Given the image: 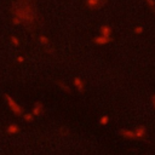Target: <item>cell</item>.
Listing matches in <instances>:
<instances>
[{
	"label": "cell",
	"instance_id": "3957f363",
	"mask_svg": "<svg viewBox=\"0 0 155 155\" xmlns=\"http://www.w3.org/2000/svg\"><path fill=\"white\" fill-rule=\"evenodd\" d=\"M105 4H107V0H84V5L91 11L101 10Z\"/></svg>",
	"mask_w": 155,
	"mask_h": 155
},
{
	"label": "cell",
	"instance_id": "ffe728a7",
	"mask_svg": "<svg viewBox=\"0 0 155 155\" xmlns=\"http://www.w3.org/2000/svg\"><path fill=\"white\" fill-rule=\"evenodd\" d=\"M17 61H18V62H23V57H18Z\"/></svg>",
	"mask_w": 155,
	"mask_h": 155
},
{
	"label": "cell",
	"instance_id": "9c48e42d",
	"mask_svg": "<svg viewBox=\"0 0 155 155\" xmlns=\"http://www.w3.org/2000/svg\"><path fill=\"white\" fill-rule=\"evenodd\" d=\"M110 34H111V28L109 25H102L101 27V35L110 38Z\"/></svg>",
	"mask_w": 155,
	"mask_h": 155
},
{
	"label": "cell",
	"instance_id": "5b68a950",
	"mask_svg": "<svg viewBox=\"0 0 155 155\" xmlns=\"http://www.w3.org/2000/svg\"><path fill=\"white\" fill-rule=\"evenodd\" d=\"M44 113V105L41 103H35L34 107H33V110H31V114L33 116H40L41 114Z\"/></svg>",
	"mask_w": 155,
	"mask_h": 155
},
{
	"label": "cell",
	"instance_id": "277c9868",
	"mask_svg": "<svg viewBox=\"0 0 155 155\" xmlns=\"http://www.w3.org/2000/svg\"><path fill=\"white\" fill-rule=\"evenodd\" d=\"M133 132H134V134H136V139H143V138H145V136H147V128H145V126H143V125L137 126V127L133 130Z\"/></svg>",
	"mask_w": 155,
	"mask_h": 155
},
{
	"label": "cell",
	"instance_id": "7c38bea8",
	"mask_svg": "<svg viewBox=\"0 0 155 155\" xmlns=\"http://www.w3.org/2000/svg\"><path fill=\"white\" fill-rule=\"evenodd\" d=\"M39 41H40L41 45H48V42H50L48 38H47V36H44V35L39 36Z\"/></svg>",
	"mask_w": 155,
	"mask_h": 155
},
{
	"label": "cell",
	"instance_id": "30bf717a",
	"mask_svg": "<svg viewBox=\"0 0 155 155\" xmlns=\"http://www.w3.org/2000/svg\"><path fill=\"white\" fill-rule=\"evenodd\" d=\"M74 86H75L80 92L84 91V81L81 80V78H75V79H74Z\"/></svg>",
	"mask_w": 155,
	"mask_h": 155
},
{
	"label": "cell",
	"instance_id": "7a4b0ae2",
	"mask_svg": "<svg viewBox=\"0 0 155 155\" xmlns=\"http://www.w3.org/2000/svg\"><path fill=\"white\" fill-rule=\"evenodd\" d=\"M5 97H6L7 105H8V108L11 109V111H12L13 114H16V115H23V108H22L10 94H5Z\"/></svg>",
	"mask_w": 155,
	"mask_h": 155
},
{
	"label": "cell",
	"instance_id": "6da1fadb",
	"mask_svg": "<svg viewBox=\"0 0 155 155\" xmlns=\"http://www.w3.org/2000/svg\"><path fill=\"white\" fill-rule=\"evenodd\" d=\"M36 21V11L31 0H17L12 7V22L15 24H33Z\"/></svg>",
	"mask_w": 155,
	"mask_h": 155
},
{
	"label": "cell",
	"instance_id": "4fadbf2b",
	"mask_svg": "<svg viewBox=\"0 0 155 155\" xmlns=\"http://www.w3.org/2000/svg\"><path fill=\"white\" fill-rule=\"evenodd\" d=\"M23 119H24L27 122H30V121H33L34 116H33V114H31V113H30V114H23Z\"/></svg>",
	"mask_w": 155,
	"mask_h": 155
},
{
	"label": "cell",
	"instance_id": "ac0fdd59",
	"mask_svg": "<svg viewBox=\"0 0 155 155\" xmlns=\"http://www.w3.org/2000/svg\"><path fill=\"white\" fill-rule=\"evenodd\" d=\"M151 105H153V108L155 109V93L151 96Z\"/></svg>",
	"mask_w": 155,
	"mask_h": 155
},
{
	"label": "cell",
	"instance_id": "9a60e30c",
	"mask_svg": "<svg viewBox=\"0 0 155 155\" xmlns=\"http://www.w3.org/2000/svg\"><path fill=\"white\" fill-rule=\"evenodd\" d=\"M145 1H147V4L149 5V7L151 10H155V0H145Z\"/></svg>",
	"mask_w": 155,
	"mask_h": 155
},
{
	"label": "cell",
	"instance_id": "52a82bcc",
	"mask_svg": "<svg viewBox=\"0 0 155 155\" xmlns=\"http://www.w3.org/2000/svg\"><path fill=\"white\" fill-rule=\"evenodd\" d=\"M110 40H111L110 38H107V36L101 35V36L94 38V40H93V41H94V44H97V45H105V44H108Z\"/></svg>",
	"mask_w": 155,
	"mask_h": 155
},
{
	"label": "cell",
	"instance_id": "5bb4252c",
	"mask_svg": "<svg viewBox=\"0 0 155 155\" xmlns=\"http://www.w3.org/2000/svg\"><path fill=\"white\" fill-rule=\"evenodd\" d=\"M57 85H58V86H61V88H62V90H64L65 92H70L69 87H68V86H67L65 84H63L62 81H58V82H57Z\"/></svg>",
	"mask_w": 155,
	"mask_h": 155
},
{
	"label": "cell",
	"instance_id": "8fae6325",
	"mask_svg": "<svg viewBox=\"0 0 155 155\" xmlns=\"http://www.w3.org/2000/svg\"><path fill=\"white\" fill-rule=\"evenodd\" d=\"M108 122H109V116H108V115H103V116L99 119V124H101L102 126H105Z\"/></svg>",
	"mask_w": 155,
	"mask_h": 155
},
{
	"label": "cell",
	"instance_id": "e0dca14e",
	"mask_svg": "<svg viewBox=\"0 0 155 155\" xmlns=\"http://www.w3.org/2000/svg\"><path fill=\"white\" fill-rule=\"evenodd\" d=\"M11 41H12V44H15V45H18L19 42H18V39L16 38V36H12L11 38Z\"/></svg>",
	"mask_w": 155,
	"mask_h": 155
},
{
	"label": "cell",
	"instance_id": "ba28073f",
	"mask_svg": "<svg viewBox=\"0 0 155 155\" xmlns=\"http://www.w3.org/2000/svg\"><path fill=\"white\" fill-rule=\"evenodd\" d=\"M19 131H21V130H19L18 125H16V124H11V125H8L7 128H6V132H7L8 134H17Z\"/></svg>",
	"mask_w": 155,
	"mask_h": 155
},
{
	"label": "cell",
	"instance_id": "8992f818",
	"mask_svg": "<svg viewBox=\"0 0 155 155\" xmlns=\"http://www.w3.org/2000/svg\"><path fill=\"white\" fill-rule=\"evenodd\" d=\"M120 134H121V137H124L126 139H136V134H134L133 130H125V128H122V130H120Z\"/></svg>",
	"mask_w": 155,
	"mask_h": 155
},
{
	"label": "cell",
	"instance_id": "d6986e66",
	"mask_svg": "<svg viewBox=\"0 0 155 155\" xmlns=\"http://www.w3.org/2000/svg\"><path fill=\"white\" fill-rule=\"evenodd\" d=\"M61 133H62V134H68V133H69V131H68V130H65V128H61Z\"/></svg>",
	"mask_w": 155,
	"mask_h": 155
},
{
	"label": "cell",
	"instance_id": "2e32d148",
	"mask_svg": "<svg viewBox=\"0 0 155 155\" xmlns=\"http://www.w3.org/2000/svg\"><path fill=\"white\" fill-rule=\"evenodd\" d=\"M133 31H134V34H140V33L143 31V28H142V27H136Z\"/></svg>",
	"mask_w": 155,
	"mask_h": 155
}]
</instances>
